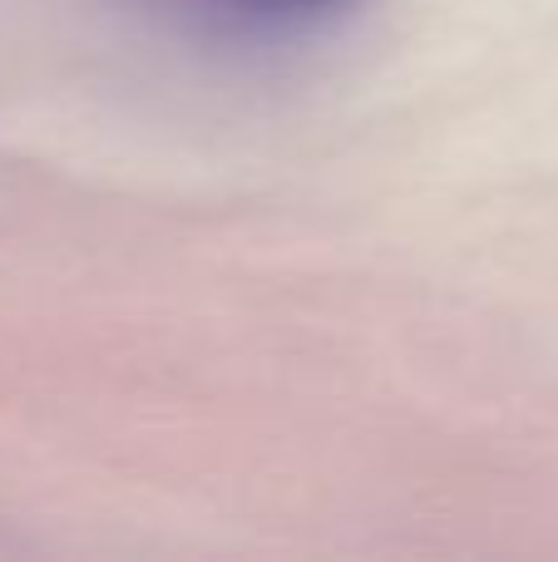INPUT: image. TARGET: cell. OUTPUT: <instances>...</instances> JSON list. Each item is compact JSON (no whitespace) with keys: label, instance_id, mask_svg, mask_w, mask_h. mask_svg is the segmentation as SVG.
<instances>
[{"label":"cell","instance_id":"obj_1","mask_svg":"<svg viewBox=\"0 0 558 562\" xmlns=\"http://www.w3.org/2000/svg\"><path fill=\"white\" fill-rule=\"evenodd\" d=\"M213 5L247 15V20H306V15H322V10L342 5V0H213Z\"/></svg>","mask_w":558,"mask_h":562}]
</instances>
